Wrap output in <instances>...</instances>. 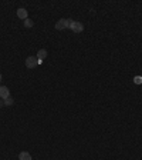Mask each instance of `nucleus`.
I'll list each match as a JSON object with an SVG mask.
<instances>
[{
	"mask_svg": "<svg viewBox=\"0 0 142 160\" xmlns=\"http://www.w3.org/2000/svg\"><path fill=\"white\" fill-rule=\"evenodd\" d=\"M68 29H71L74 33H81L84 30V26L82 23H80V22H74V20H68Z\"/></svg>",
	"mask_w": 142,
	"mask_h": 160,
	"instance_id": "obj_1",
	"label": "nucleus"
},
{
	"mask_svg": "<svg viewBox=\"0 0 142 160\" xmlns=\"http://www.w3.org/2000/svg\"><path fill=\"white\" fill-rule=\"evenodd\" d=\"M37 64H39L37 56H29L26 59V67L27 69H34V67H37Z\"/></svg>",
	"mask_w": 142,
	"mask_h": 160,
	"instance_id": "obj_2",
	"label": "nucleus"
},
{
	"mask_svg": "<svg viewBox=\"0 0 142 160\" xmlns=\"http://www.w3.org/2000/svg\"><path fill=\"white\" fill-rule=\"evenodd\" d=\"M55 29H57V30L68 29V19H60V20L55 23Z\"/></svg>",
	"mask_w": 142,
	"mask_h": 160,
	"instance_id": "obj_3",
	"label": "nucleus"
},
{
	"mask_svg": "<svg viewBox=\"0 0 142 160\" xmlns=\"http://www.w3.org/2000/svg\"><path fill=\"white\" fill-rule=\"evenodd\" d=\"M7 97H10V90L6 86H0V99L6 100Z\"/></svg>",
	"mask_w": 142,
	"mask_h": 160,
	"instance_id": "obj_4",
	"label": "nucleus"
},
{
	"mask_svg": "<svg viewBox=\"0 0 142 160\" xmlns=\"http://www.w3.org/2000/svg\"><path fill=\"white\" fill-rule=\"evenodd\" d=\"M46 57H47V50H46V49H40L39 52H37V59H39V63H41Z\"/></svg>",
	"mask_w": 142,
	"mask_h": 160,
	"instance_id": "obj_5",
	"label": "nucleus"
},
{
	"mask_svg": "<svg viewBox=\"0 0 142 160\" xmlns=\"http://www.w3.org/2000/svg\"><path fill=\"white\" fill-rule=\"evenodd\" d=\"M17 17L22 19V20H26L27 19V10L26 9H19L17 10Z\"/></svg>",
	"mask_w": 142,
	"mask_h": 160,
	"instance_id": "obj_6",
	"label": "nucleus"
},
{
	"mask_svg": "<svg viewBox=\"0 0 142 160\" xmlns=\"http://www.w3.org/2000/svg\"><path fill=\"white\" fill-rule=\"evenodd\" d=\"M19 160H32V154L29 152H20L19 154Z\"/></svg>",
	"mask_w": 142,
	"mask_h": 160,
	"instance_id": "obj_7",
	"label": "nucleus"
},
{
	"mask_svg": "<svg viewBox=\"0 0 142 160\" xmlns=\"http://www.w3.org/2000/svg\"><path fill=\"white\" fill-rule=\"evenodd\" d=\"M3 103H4V106H11V104L14 103V100L11 97H7L6 100H3Z\"/></svg>",
	"mask_w": 142,
	"mask_h": 160,
	"instance_id": "obj_8",
	"label": "nucleus"
},
{
	"mask_svg": "<svg viewBox=\"0 0 142 160\" xmlns=\"http://www.w3.org/2000/svg\"><path fill=\"white\" fill-rule=\"evenodd\" d=\"M24 26H26V27H33V20L27 17V19L24 20Z\"/></svg>",
	"mask_w": 142,
	"mask_h": 160,
	"instance_id": "obj_9",
	"label": "nucleus"
},
{
	"mask_svg": "<svg viewBox=\"0 0 142 160\" xmlns=\"http://www.w3.org/2000/svg\"><path fill=\"white\" fill-rule=\"evenodd\" d=\"M135 83H142V77H135Z\"/></svg>",
	"mask_w": 142,
	"mask_h": 160,
	"instance_id": "obj_10",
	"label": "nucleus"
},
{
	"mask_svg": "<svg viewBox=\"0 0 142 160\" xmlns=\"http://www.w3.org/2000/svg\"><path fill=\"white\" fill-rule=\"evenodd\" d=\"M3 104H4V103H3V99H0V109L3 107Z\"/></svg>",
	"mask_w": 142,
	"mask_h": 160,
	"instance_id": "obj_11",
	"label": "nucleus"
},
{
	"mask_svg": "<svg viewBox=\"0 0 142 160\" xmlns=\"http://www.w3.org/2000/svg\"><path fill=\"white\" fill-rule=\"evenodd\" d=\"M0 83H1V74H0Z\"/></svg>",
	"mask_w": 142,
	"mask_h": 160,
	"instance_id": "obj_12",
	"label": "nucleus"
}]
</instances>
